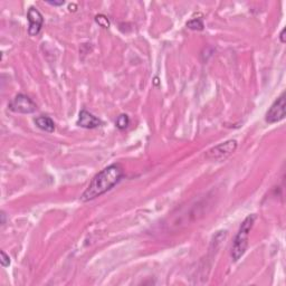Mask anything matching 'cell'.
I'll return each mask as SVG.
<instances>
[{
	"label": "cell",
	"instance_id": "1",
	"mask_svg": "<svg viewBox=\"0 0 286 286\" xmlns=\"http://www.w3.org/2000/svg\"><path fill=\"white\" fill-rule=\"evenodd\" d=\"M123 174V169L118 163L106 167L93 178L86 190L82 194L81 200L83 202H87L104 195L120 183Z\"/></svg>",
	"mask_w": 286,
	"mask_h": 286
},
{
	"label": "cell",
	"instance_id": "2",
	"mask_svg": "<svg viewBox=\"0 0 286 286\" xmlns=\"http://www.w3.org/2000/svg\"><path fill=\"white\" fill-rule=\"evenodd\" d=\"M256 220V215H248V216L244 219V221L241 222L240 227L237 235L234 239L233 247H232V257L234 262H237L240 259L247 251L248 247V237L252 232V227H254Z\"/></svg>",
	"mask_w": 286,
	"mask_h": 286
},
{
	"label": "cell",
	"instance_id": "3",
	"mask_svg": "<svg viewBox=\"0 0 286 286\" xmlns=\"http://www.w3.org/2000/svg\"><path fill=\"white\" fill-rule=\"evenodd\" d=\"M237 149V141L228 140L224 143L218 144V146L211 148L210 150L206 152V158L209 160H225L230 154L234 153Z\"/></svg>",
	"mask_w": 286,
	"mask_h": 286
},
{
	"label": "cell",
	"instance_id": "4",
	"mask_svg": "<svg viewBox=\"0 0 286 286\" xmlns=\"http://www.w3.org/2000/svg\"><path fill=\"white\" fill-rule=\"evenodd\" d=\"M9 110L15 113L31 114L37 110V105L31 98L25 94H18L9 103Z\"/></svg>",
	"mask_w": 286,
	"mask_h": 286
},
{
	"label": "cell",
	"instance_id": "5",
	"mask_svg": "<svg viewBox=\"0 0 286 286\" xmlns=\"http://www.w3.org/2000/svg\"><path fill=\"white\" fill-rule=\"evenodd\" d=\"M285 106H286V100H285V93L278 96L275 100V102L269 107V110L266 112L265 121L267 123L273 124L276 122H280L285 118Z\"/></svg>",
	"mask_w": 286,
	"mask_h": 286
},
{
	"label": "cell",
	"instance_id": "6",
	"mask_svg": "<svg viewBox=\"0 0 286 286\" xmlns=\"http://www.w3.org/2000/svg\"><path fill=\"white\" fill-rule=\"evenodd\" d=\"M27 19L29 23L28 27V34L29 36H37L42 31L44 18L43 15L37 10L35 7H31L27 13Z\"/></svg>",
	"mask_w": 286,
	"mask_h": 286
},
{
	"label": "cell",
	"instance_id": "7",
	"mask_svg": "<svg viewBox=\"0 0 286 286\" xmlns=\"http://www.w3.org/2000/svg\"><path fill=\"white\" fill-rule=\"evenodd\" d=\"M76 124L84 129H96L99 126L102 125V121L99 118H96L95 115L88 112L86 110H82L79 115V120H77Z\"/></svg>",
	"mask_w": 286,
	"mask_h": 286
},
{
	"label": "cell",
	"instance_id": "8",
	"mask_svg": "<svg viewBox=\"0 0 286 286\" xmlns=\"http://www.w3.org/2000/svg\"><path fill=\"white\" fill-rule=\"evenodd\" d=\"M35 124L37 125V128H39L45 132L53 133L55 131V123L50 117H44V115H42V117L36 118Z\"/></svg>",
	"mask_w": 286,
	"mask_h": 286
},
{
	"label": "cell",
	"instance_id": "9",
	"mask_svg": "<svg viewBox=\"0 0 286 286\" xmlns=\"http://www.w3.org/2000/svg\"><path fill=\"white\" fill-rule=\"evenodd\" d=\"M115 125L118 130H125L130 125V118L126 114L118 115L117 121H115Z\"/></svg>",
	"mask_w": 286,
	"mask_h": 286
},
{
	"label": "cell",
	"instance_id": "10",
	"mask_svg": "<svg viewBox=\"0 0 286 286\" xmlns=\"http://www.w3.org/2000/svg\"><path fill=\"white\" fill-rule=\"evenodd\" d=\"M185 26L191 31H202L203 29L202 19H200V18H194V19L189 20Z\"/></svg>",
	"mask_w": 286,
	"mask_h": 286
},
{
	"label": "cell",
	"instance_id": "11",
	"mask_svg": "<svg viewBox=\"0 0 286 286\" xmlns=\"http://www.w3.org/2000/svg\"><path fill=\"white\" fill-rule=\"evenodd\" d=\"M95 21L103 28L110 27V21L107 19V17L104 16V15H98V16L95 17Z\"/></svg>",
	"mask_w": 286,
	"mask_h": 286
},
{
	"label": "cell",
	"instance_id": "12",
	"mask_svg": "<svg viewBox=\"0 0 286 286\" xmlns=\"http://www.w3.org/2000/svg\"><path fill=\"white\" fill-rule=\"evenodd\" d=\"M0 254H1V259H0V262H1V266L2 267H8L10 265L9 255H7L3 251L0 252Z\"/></svg>",
	"mask_w": 286,
	"mask_h": 286
},
{
	"label": "cell",
	"instance_id": "13",
	"mask_svg": "<svg viewBox=\"0 0 286 286\" xmlns=\"http://www.w3.org/2000/svg\"><path fill=\"white\" fill-rule=\"evenodd\" d=\"M47 3H50L51 6H63L65 3L64 0H61V1H47Z\"/></svg>",
	"mask_w": 286,
	"mask_h": 286
},
{
	"label": "cell",
	"instance_id": "14",
	"mask_svg": "<svg viewBox=\"0 0 286 286\" xmlns=\"http://www.w3.org/2000/svg\"><path fill=\"white\" fill-rule=\"evenodd\" d=\"M285 32H286L285 28L282 29V32H281V34H280V39H281V42L283 43V44L286 42V39H285Z\"/></svg>",
	"mask_w": 286,
	"mask_h": 286
}]
</instances>
